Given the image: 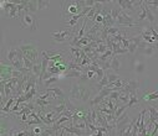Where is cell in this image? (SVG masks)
<instances>
[{
	"label": "cell",
	"mask_w": 158,
	"mask_h": 136,
	"mask_svg": "<svg viewBox=\"0 0 158 136\" xmlns=\"http://www.w3.org/2000/svg\"><path fill=\"white\" fill-rule=\"evenodd\" d=\"M97 136H103V132L102 131H97Z\"/></svg>",
	"instance_id": "38"
},
{
	"label": "cell",
	"mask_w": 158,
	"mask_h": 136,
	"mask_svg": "<svg viewBox=\"0 0 158 136\" xmlns=\"http://www.w3.org/2000/svg\"><path fill=\"white\" fill-rule=\"evenodd\" d=\"M108 136H112V135H111V134H108Z\"/></svg>",
	"instance_id": "40"
},
{
	"label": "cell",
	"mask_w": 158,
	"mask_h": 136,
	"mask_svg": "<svg viewBox=\"0 0 158 136\" xmlns=\"http://www.w3.org/2000/svg\"><path fill=\"white\" fill-rule=\"evenodd\" d=\"M138 89V83L137 80H125V87H123V92L126 93H136Z\"/></svg>",
	"instance_id": "7"
},
{
	"label": "cell",
	"mask_w": 158,
	"mask_h": 136,
	"mask_svg": "<svg viewBox=\"0 0 158 136\" xmlns=\"http://www.w3.org/2000/svg\"><path fill=\"white\" fill-rule=\"evenodd\" d=\"M139 9H141V10H139V14H138L137 20H138V21H142V20L147 19V9H146V5H144V2L141 4Z\"/></svg>",
	"instance_id": "15"
},
{
	"label": "cell",
	"mask_w": 158,
	"mask_h": 136,
	"mask_svg": "<svg viewBox=\"0 0 158 136\" xmlns=\"http://www.w3.org/2000/svg\"><path fill=\"white\" fill-rule=\"evenodd\" d=\"M121 104H128L130 102V93H126V92H122L121 95H120V99H118Z\"/></svg>",
	"instance_id": "22"
},
{
	"label": "cell",
	"mask_w": 158,
	"mask_h": 136,
	"mask_svg": "<svg viewBox=\"0 0 158 136\" xmlns=\"http://www.w3.org/2000/svg\"><path fill=\"white\" fill-rule=\"evenodd\" d=\"M15 102H16V98H15V97H11V98L8 100V103L5 104V107H4V108H2L3 113H6V111L9 113V111L11 110V108H13L11 105H14V104H15Z\"/></svg>",
	"instance_id": "17"
},
{
	"label": "cell",
	"mask_w": 158,
	"mask_h": 136,
	"mask_svg": "<svg viewBox=\"0 0 158 136\" xmlns=\"http://www.w3.org/2000/svg\"><path fill=\"white\" fill-rule=\"evenodd\" d=\"M157 131H158V122L156 121V122H154V129H153V131L151 132V136H156V135H157Z\"/></svg>",
	"instance_id": "33"
},
{
	"label": "cell",
	"mask_w": 158,
	"mask_h": 136,
	"mask_svg": "<svg viewBox=\"0 0 158 136\" xmlns=\"http://www.w3.org/2000/svg\"><path fill=\"white\" fill-rule=\"evenodd\" d=\"M51 37H52L54 41L61 43V42H67V41H70L71 37H73V36H72V32H71L70 30H60V31H57V32H52V33H51Z\"/></svg>",
	"instance_id": "5"
},
{
	"label": "cell",
	"mask_w": 158,
	"mask_h": 136,
	"mask_svg": "<svg viewBox=\"0 0 158 136\" xmlns=\"http://www.w3.org/2000/svg\"><path fill=\"white\" fill-rule=\"evenodd\" d=\"M64 76L67 77V78H81L82 77V73L78 72V71H73L72 69V71H66Z\"/></svg>",
	"instance_id": "16"
},
{
	"label": "cell",
	"mask_w": 158,
	"mask_h": 136,
	"mask_svg": "<svg viewBox=\"0 0 158 136\" xmlns=\"http://www.w3.org/2000/svg\"><path fill=\"white\" fill-rule=\"evenodd\" d=\"M16 134H18V131H16L15 129H11V130L9 131V136H16Z\"/></svg>",
	"instance_id": "36"
},
{
	"label": "cell",
	"mask_w": 158,
	"mask_h": 136,
	"mask_svg": "<svg viewBox=\"0 0 158 136\" xmlns=\"http://www.w3.org/2000/svg\"><path fill=\"white\" fill-rule=\"evenodd\" d=\"M105 74H106V71H105V69H102V68L100 67V68L97 69V72H96V78H97V83H98V82H100V80H101V79H102V78L105 77Z\"/></svg>",
	"instance_id": "28"
},
{
	"label": "cell",
	"mask_w": 158,
	"mask_h": 136,
	"mask_svg": "<svg viewBox=\"0 0 158 136\" xmlns=\"http://www.w3.org/2000/svg\"><path fill=\"white\" fill-rule=\"evenodd\" d=\"M105 30H106L108 36H116V35L120 33V29L118 27H110V29H105Z\"/></svg>",
	"instance_id": "27"
},
{
	"label": "cell",
	"mask_w": 158,
	"mask_h": 136,
	"mask_svg": "<svg viewBox=\"0 0 158 136\" xmlns=\"http://www.w3.org/2000/svg\"><path fill=\"white\" fill-rule=\"evenodd\" d=\"M49 5H50V2H48V0H39V2H37V8H39V10L48 9Z\"/></svg>",
	"instance_id": "26"
},
{
	"label": "cell",
	"mask_w": 158,
	"mask_h": 136,
	"mask_svg": "<svg viewBox=\"0 0 158 136\" xmlns=\"http://www.w3.org/2000/svg\"><path fill=\"white\" fill-rule=\"evenodd\" d=\"M120 68H121V61H120V58H118V56H112L110 69H112L114 73H117L118 71H120Z\"/></svg>",
	"instance_id": "8"
},
{
	"label": "cell",
	"mask_w": 158,
	"mask_h": 136,
	"mask_svg": "<svg viewBox=\"0 0 158 136\" xmlns=\"http://www.w3.org/2000/svg\"><path fill=\"white\" fill-rule=\"evenodd\" d=\"M148 109V111H149V121L151 122H156V121H158V111H157V109L154 108V107H148L147 108Z\"/></svg>",
	"instance_id": "13"
},
{
	"label": "cell",
	"mask_w": 158,
	"mask_h": 136,
	"mask_svg": "<svg viewBox=\"0 0 158 136\" xmlns=\"http://www.w3.org/2000/svg\"><path fill=\"white\" fill-rule=\"evenodd\" d=\"M29 136H37L32 130H29Z\"/></svg>",
	"instance_id": "37"
},
{
	"label": "cell",
	"mask_w": 158,
	"mask_h": 136,
	"mask_svg": "<svg viewBox=\"0 0 158 136\" xmlns=\"http://www.w3.org/2000/svg\"><path fill=\"white\" fill-rule=\"evenodd\" d=\"M117 26H127V27H135V26H138V22H135L133 21V17H131L127 13L122 11L118 16L117 21H116Z\"/></svg>",
	"instance_id": "4"
},
{
	"label": "cell",
	"mask_w": 158,
	"mask_h": 136,
	"mask_svg": "<svg viewBox=\"0 0 158 136\" xmlns=\"http://www.w3.org/2000/svg\"><path fill=\"white\" fill-rule=\"evenodd\" d=\"M141 35L139 36H135V37H131L130 38V46H128V53L130 55H133L136 52V50L139 47V43H141Z\"/></svg>",
	"instance_id": "6"
},
{
	"label": "cell",
	"mask_w": 158,
	"mask_h": 136,
	"mask_svg": "<svg viewBox=\"0 0 158 136\" xmlns=\"http://www.w3.org/2000/svg\"><path fill=\"white\" fill-rule=\"evenodd\" d=\"M50 109H51L52 111H55L56 114H61L62 111L66 110V103H62V104H60L59 107H50Z\"/></svg>",
	"instance_id": "24"
},
{
	"label": "cell",
	"mask_w": 158,
	"mask_h": 136,
	"mask_svg": "<svg viewBox=\"0 0 158 136\" xmlns=\"http://www.w3.org/2000/svg\"><path fill=\"white\" fill-rule=\"evenodd\" d=\"M35 104L39 105V107H49L50 105V100H41V99H36L35 100Z\"/></svg>",
	"instance_id": "29"
},
{
	"label": "cell",
	"mask_w": 158,
	"mask_h": 136,
	"mask_svg": "<svg viewBox=\"0 0 158 136\" xmlns=\"http://www.w3.org/2000/svg\"><path fill=\"white\" fill-rule=\"evenodd\" d=\"M90 136H97V134H92V135H90Z\"/></svg>",
	"instance_id": "39"
},
{
	"label": "cell",
	"mask_w": 158,
	"mask_h": 136,
	"mask_svg": "<svg viewBox=\"0 0 158 136\" xmlns=\"http://www.w3.org/2000/svg\"><path fill=\"white\" fill-rule=\"evenodd\" d=\"M57 80H59V77H54V76H52V77H50L49 79H46V80H45V87H50L51 84L56 83Z\"/></svg>",
	"instance_id": "30"
},
{
	"label": "cell",
	"mask_w": 158,
	"mask_h": 136,
	"mask_svg": "<svg viewBox=\"0 0 158 136\" xmlns=\"http://www.w3.org/2000/svg\"><path fill=\"white\" fill-rule=\"evenodd\" d=\"M18 17H19V21H20V25H21L23 29H29L30 31H36V29H37V20H36L34 14L23 11V13L19 14Z\"/></svg>",
	"instance_id": "2"
},
{
	"label": "cell",
	"mask_w": 158,
	"mask_h": 136,
	"mask_svg": "<svg viewBox=\"0 0 158 136\" xmlns=\"http://www.w3.org/2000/svg\"><path fill=\"white\" fill-rule=\"evenodd\" d=\"M39 10L37 8V2H27V11L30 14H35Z\"/></svg>",
	"instance_id": "20"
},
{
	"label": "cell",
	"mask_w": 158,
	"mask_h": 136,
	"mask_svg": "<svg viewBox=\"0 0 158 136\" xmlns=\"http://www.w3.org/2000/svg\"><path fill=\"white\" fill-rule=\"evenodd\" d=\"M127 108H128V107H127V104H121L120 107L117 108V110H116V113H114V118L117 119L118 116H121V115L126 111V109H127Z\"/></svg>",
	"instance_id": "21"
},
{
	"label": "cell",
	"mask_w": 158,
	"mask_h": 136,
	"mask_svg": "<svg viewBox=\"0 0 158 136\" xmlns=\"http://www.w3.org/2000/svg\"><path fill=\"white\" fill-rule=\"evenodd\" d=\"M138 103V97H137V93H131L130 94V102H128V104H127V107L130 108V107H133L135 104H137Z\"/></svg>",
	"instance_id": "23"
},
{
	"label": "cell",
	"mask_w": 158,
	"mask_h": 136,
	"mask_svg": "<svg viewBox=\"0 0 158 136\" xmlns=\"http://www.w3.org/2000/svg\"><path fill=\"white\" fill-rule=\"evenodd\" d=\"M106 76L108 78V85H111L112 83H114L116 80L120 79V76H118L117 73H112V72H107L106 71Z\"/></svg>",
	"instance_id": "18"
},
{
	"label": "cell",
	"mask_w": 158,
	"mask_h": 136,
	"mask_svg": "<svg viewBox=\"0 0 158 136\" xmlns=\"http://www.w3.org/2000/svg\"><path fill=\"white\" fill-rule=\"evenodd\" d=\"M41 71H43V68H41V61H39L37 63L34 64L32 71H31V74L35 76V77H39V78H40V76H41Z\"/></svg>",
	"instance_id": "14"
},
{
	"label": "cell",
	"mask_w": 158,
	"mask_h": 136,
	"mask_svg": "<svg viewBox=\"0 0 158 136\" xmlns=\"http://www.w3.org/2000/svg\"><path fill=\"white\" fill-rule=\"evenodd\" d=\"M137 72H143L144 71V64L143 63H138V67H136Z\"/></svg>",
	"instance_id": "34"
},
{
	"label": "cell",
	"mask_w": 158,
	"mask_h": 136,
	"mask_svg": "<svg viewBox=\"0 0 158 136\" xmlns=\"http://www.w3.org/2000/svg\"><path fill=\"white\" fill-rule=\"evenodd\" d=\"M96 73L95 72H92V71H89V72H86V76H87V78L90 79V78H94V76H95Z\"/></svg>",
	"instance_id": "35"
},
{
	"label": "cell",
	"mask_w": 158,
	"mask_h": 136,
	"mask_svg": "<svg viewBox=\"0 0 158 136\" xmlns=\"http://www.w3.org/2000/svg\"><path fill=\"white\" fill-rule=\"evenodd\" d=\"M97 84H98V87H100L101 89H102L103 87L106 88V87L108 85V78H107V76L105 74V77H103V78H102V79H101V80H100V82H98Z\"/></svg>",
	"instance_id": "31"
},
{
	"label": "cell",
	"mask_w": 158,
	"mask_h": 136,
	"mask_svg": "<svg viewBox=\"0 0 158 136\" xmlns=\"http://www.w3.org/2000/svg\"><path fill=\"white\" fill-rule=\"evenodd\" d=\"M90 95H91V92H90L89 88L78 84V83H73L72 84L71 90H70V97L72 99L81 100V102H89L90 100Z\"/></svg>",
	"instance_id": "1"
},
{
	"label": "cell",
	"mask_w": 158,
	"mask_h": 136,
	"mask_svg": "<svg viewBox=\"0 0 158 136\" xmlns=\"http://www.w3.org/2000/svg\"><path fill=\"white\" fill-rule=\"evenodd\" d=\"M144 5H146V4H144ZM146 9H147V20H148L151 24H154V20H156V19H154V17H156L154 14L152 13V10H151V8H149L148 5H146Z\"/></svg>",
	"instance_id": "25"
},
{
	"label": "cell",
	"mask_w": 158,
	"mask_h": 136,
	"mask_svg": "<svg viewBox=\"0 0 158 136\" xmlns=\"http://www.w3.org/2000/svg\"><path fill=\"white\" fill-rule=\"evenodd\" d=\"M45 92H52V93H55V94H56V97H57L60 100H64V98H65V93L62 92V90H61L59 87L46 88V90H45Z\"/></svg>",
	"instance_id": "10"
},
{
	"label": "cell",
	"mask_w": 158,
	"mask_h": 136,
	"mask_svg": "<svg viewBox=\"0 0 158 136\" xmlns=\"http://www.w3.org/2000/svg\"><path fill=\"white\" fill-rule=\"evenodd\" d=\"M95 21L97 22V25L103 24V15H102V14H96V16H95Z\"/></svg>",
	"instance_id": "32"
},
{
	"label": "cell",
	"mask_w": 158,
	"mask_h": 136,
	"mask_svg": "<svg viewBox=\"0 0 158 136\" xmlns=\"http://www.w3.org/2000/svg\"><path fill=\"white\" fill-rule=\"evenodd\" d=\"M15 5H16L15 2H5V0H3V2H2V9H3V11L6 13V15H9V13L11 11V9Z\"/></svg>",
	"instance_id": "11"
},
{
	"label": "cell",
	"mask_w": 158,
	"mask_h": 136,
	"mask_svg": "<svg viewBox=\"0 0 158 136\" xmlns=\"http://www.w3.org/2000/svg\"><path fill=\"white\" fill-rule=\"evenodd\" d=\"M154 51H156V46H153V45H149L148 47H146V49L142 50V53L144 56H147V57H151V56H153Z\"/></svg>",
	"instance_id": "19"
},
{
	"label": "cell",
	"mask_w": 158,
	"mask_h": 136,
	"mask_svg": "<svg viewBox=\"0 0 158 136\" xmlns=\"http://www.w3.org/2000/svg\"><path fill=\"white\" fill-rule=\"evenodd\" d=\"M19 49L23 51L24 56L26 58H29L30 61H32L34 63H37L39 61H40V58H39V49L36 46H34V45L31 43H21Z\"/></svg>",
	"instance_id": "3"
},
{
	"label": "cell",
	"mask_w": 158,
	"mask_h": 136,
	"mask_svg": "<svg viewBox=\"0 0 158 136\" xmlns=\"http://www.w3.org/2000/svg\"><path fill=\"white\" fill-rule=\"evenodd\" d=\"M64 130H65V132H67V134L77 135V136H82V135L85 134V132H84V130L77 129V127H75L73 125H70L69 127H67V126H65V127H64Z\"/></svg>",
	"instance_id": "9"
},
{
	"label": "cell",
	"mask_w": 158,
	"mask_h": 136,
	"mask_svg": "<svg viewBox=\"0 0 158 136\" xmlns=\"http://www.w3.org/2000/svg\"><path fill=\"white\" fill-rule=\"evenodd\" d=\"M16 50H18V49H15V47H10V49L8 50V52H6V58H8V61L10 62V66H11L13 62L16 60Z\"/></svg>",
	"instance_id": "12"
}]
</instances>
